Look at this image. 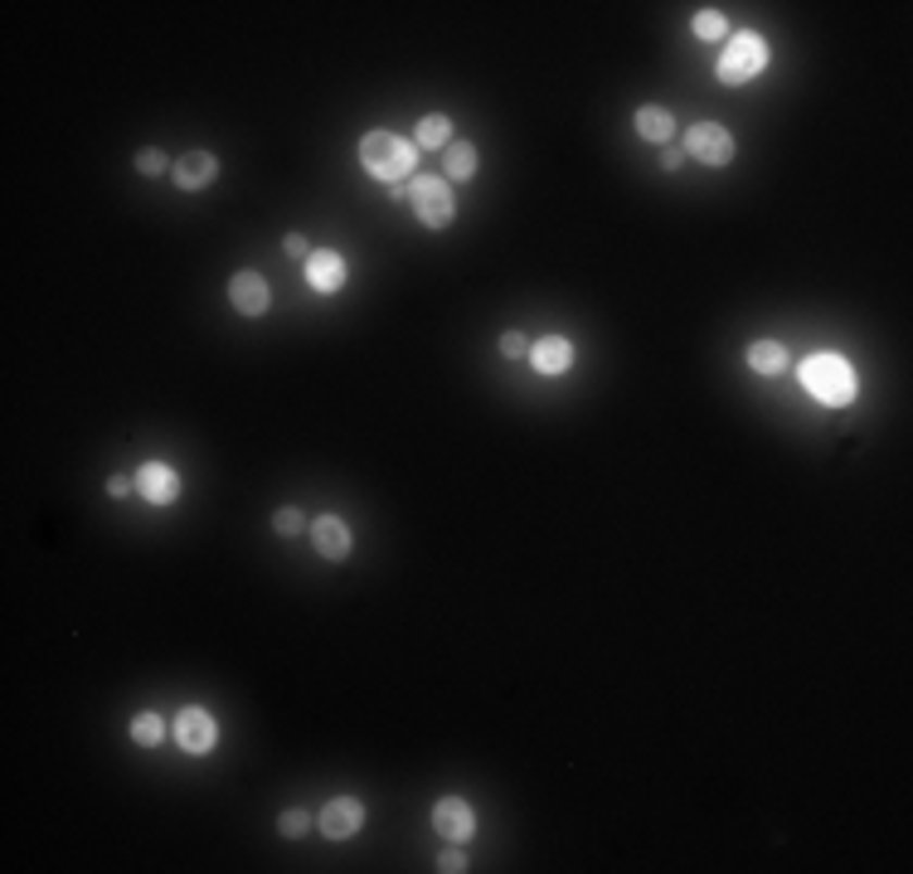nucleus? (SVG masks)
I'll use <instances>...</instances> for the list:
<instances>
[{"label": "nucleus", "instance_id": "obj_1", "mask_svg": "<svg viewBox=\"0 0 913 874\" xmlns=\"http://www.w3.org/2000/svg\"><path fill=\"white\" fill-rule=\"evenodd\" d=\"M360 165H365V175H375L393 190V185H403L413 175L418 146H413V137H399V132H365L360 137Z\"/></svg>", "mask_w": 913, "mask_h": 874}, {"label": "nucleus", "instance_id": "obj_2", "mask_svg": "<svg viewBox=\"0 0 913 874\" xmlns=\"http://www.w3.org/2000/svg\"><path fill=\"white\" fill-rule=\"evenodd\" d=\"M797 379H802V389L812 394L816 403H826V409H846V403H855V370H850L846 355H812L797 364Z\"/></svg>", "mask_w": 913, "mask_h": 874}, {"label": "nucleus", "instance_id": "obj_3", "mask_svg": "<svg viewBox=\"0 0 913 874\" xmlns=\"http://www.w3.org/2000/svg\"><path fill=\"white\" fill-rule=\"evenodd\" d=\"M767 59H773V49H767V39L763 35H753V29H739V35L729 39V49L720 54V64H714V78L720 83H749V78H759V73L767 68Z\"/></svg>", "mask_w": 913, "mask_h": 874}, {"label": "nucleus", "instance_id": "obj_4", "mask_svg": "<svg viewBox=\"0 0 913 874\" xmlns=\"http://www.w3.org/2000/svg\"><path fill=\"white\" fill-rule=\"evenodd\" d=\"M409 204H413V214H418V224H428V228H452V218H456V195L442 175H418V180L409 185Z\"/></svg>", "mask_w": 913, "mask_h": 874}, {"label": "nucleus", "instance_id": "obj_5", "mask_svg": "<svg viewBox=\"0 0 913 874\" xmlns=\"http://www.w3.org/2000/svg\"><path fill=\"white\" fill-rule=\"evenodd\" d=\"M734 137L729 127H720V122H695L690 132H685V155H695L700 165H710V171H724V165L734 161Z\"/></svg>", "mask_w": 913, "mask_h": 874}, {"label": "nucleus", "instance_id": "obj_6", "mask_svg": "<svg viewBox=\"0 0 913 874\" xmlns=\"http://www.w3.org/2000/svg\"><path fill=\"white\" fill-rule=\"evenodd\" d=\"M171 738L185 748V753L204 758L214 744H220V720H214L210 710H200V704H185V710L175 714V724H171Z\"/></svg>", "mask_w": 913, "mask_h": 874}, {"label": "nucleus", "instance_id": "obj_7", "mask_svg": "<svg viewBox=\"0 0 913 874\" xmlns=\"http://www.w3.org/2000/svg\"><path fill=\"white\" fill-rule=\"evenodd\" d=\"M360 826H365V801L360 797H330L316 816V831L326 840H350L360 836Z\"/></svg>", "mask_w": 913, "mask_h": 874}, {"label": "nucleus", "instance_id": "obj_8", "mask_svg": "<svg viewBox=\"0 0 913 874\" xmlns=\"http://www.w3.org/2000/svg\"><path fill=\"white\" fill-rule=\"evenodd\" d=\"M433 831H438L448 846H466V840L476 836V811L472 801L462 797H442L438 807H433Z\"/></svg>", "mask_w": 913, "mask_h": 874}, {"label": "nucleus", "instance_id": "obj_9", "mask_svg": "<svg viewBox=\"0 0 913 874\" xmlns=\"http://www.w3.org/2000/svg\"><path fill=\"white\" fill-rule=\"evenodd\" d=\"M228 301H234L238 316H267V307H273V287H267L263 273L243 267V273L228 277Z\"/></svg>", "mask_w": 913, "mask_h": 874}, {"label": "nucleus", "instance_id": "obj_10", "mask_svg": "<svg viewBox=\"0 0 913 874\" xmlns=\"http://www.w3.org/2000/svg\"><path fill=\"white\" fill-rule=\"evenodd\" d=\"M311 545H316V554L326 564H346L350 549H355V535H350V525L340 515H316L311 520Z\"/></svg>", "mask_w": 913, "mask_h": 874}, {"label": "nucleus", "instance_id": "obj_11", "mask_svg": "<svg viewBox=\"0 0 913 874\" xmlns=\"http://www.w3.org/2000/svg\"><path fill=\"white\" fill-rule=\"evenodd\" d=\"M132 476H137V491L147 496L151 505H175V501H180V476H175L171 462H141Z\"/></svg>", "mask_w": 913, "mask_h": 874}, {"label": "nucleus", "instance_id": "obj_12", "mask_svg": "<svg viewBox=\"0 0 913 874\" xmlns=\"http://www.w3.org/2000/svg\"><path fill=\"white\" fill-rule=\"evenodd\" d=\"M220 180V155L214 151H185L171 165V185L175 190H204V185Z\"/></svg>", "mask_w": 913, "mask_h": 874}, {"label": "nucleus", "instance_id": "obj_13", "mask_svg": "<svg viewBox=\"0 0 913 874\" xmlns=\"http://www.w3.org/2000/svg\"><path fill=\"white\" fill-rule=\"evenodd\" d=\"M346 277H350V267L336 248H316V253L307 258V283H311V291H321V297H336V291L346 287Z\"/></svg>", "mask_w": 913, "mask_h": 874}, {"label": "nucleus", "instance_id": "obj_14", "mask_svg": "<svg viewBox=\"0 0 913 874\" xmlns=\"http://www.w3.org/2000/svg\"><path fill=\"white\" fill-rule=\"evenodd\" d=\"M530 364L539 374H568L574 370V340L568 336H539V340H530Z\"/></svg>", "mask_w": 913, "mask_h": 874}, {"label": "nucleus", "instance_id": "obj_15", "mask_svg": "<svg viewBox=\"0 0 913 874\" xmlns=\"http://www.w3.org/2000/svg\"><path fill=\"white\" fill-rule=\"evenodd\" d=\"M631 127H637L641 141H656V146H671V137H676V117H671V108H661V102H647V108H637Z\"/></svg>", "mask_w": 913, "mask_h": 874}, {"label": "nucleus", "instance_id": "obj_16", "mask_svg": "<svg viewBox=\"0 0 913 874\" xmlns=\"http://www.w3.org/2000/svg\"><path fill=\"white\" fill-rule=\"evenodd\" d=\"M413 146H418V151H448V146H452V117H448V112H428V117H418V127H413Z\"/></svg>", "mask_w": 913, "mask_h": 874}, {"label": "nucleus", "instance_id": "obj_17", "mask_svg": "<svg viewBox=\"0 0 913 874\" xmlns=\"http://www.w3.org/2000/svg\"><path fill=\"white\" fill-rule=\"evenodd\" d=\"M476 175V146L472 141H452L448 151H442V180H472Z\"/></svg>", "mask_w": 913, "mask_h": 874}, {"label": "nucleus", "instance_id": "obj_18", "mask_svg": "<svg viewBox=\"0 0 913 874\" xmlns=\"http://www.w3.org/2000/svg\"><path fill=\"white\" fill-rule=\"evenodd\" d=\"M749 370L753 374H783L787 370L783 340H753V346H749Z\"/></svg>", "mask_w": 913, "mask_h": 874}, {"label": "nucleus", "instance_id": "obj_19", "mask_svg": "<svg viewBox=\"0 0 913 874\" xmlns=\"http://www.w3.org/2000/svg\"><path fill=\"white\" fill-rule=\"evenodd\" d=\"M127 734H132V744H141V748H155V744H161L165 734H171V724H165V720H161V714H155V710H141L137 720L127 724Z\"/></svg>", "mask_w": 913, "mask_h": 874}, {"label": "nucleus", "instance_id": "obj_20", "mask_svg": "<svg viewBox=\"0 0 913 874\" xmlns=\"http://www.w3.org/2000/svg\"><path fill=\"white\" fill-rule=\"evenodd\" d=\"M311 826H316V821H311L307 807H287L283 816H277V836H283V840H302Z\"/></svg>", "mask_w": 913, "mask_h": 874}, {"label": "nucleus", "instance_id": "obj_21", "mask_svg": "<svg viewBox=\"0 0 913 874\" xmlns=\"http://www.w3.org/2000/svg\"><path fill=\"white\" fill-rule=\"evenodd\" d=\"M171 165L175 161L161 151V146H141V151H137V171L141 175H171Z\"/></svg>", "mask_w": 913, "mask_h": 874}, {"label": "nucleus", "instance_id": "obj_22", "mask_svg": "<svg viewBox=\"0 0 913 874\" xmlns=\"http://www.w3.org/2000/svg\"><path fill=\"white\" fill-rule=\"evenodd\" d=\"M690 29H695V39H724V35H729V25H724L720 10H700Z\"/></svg>", "mask_w": 913, "mask_h": 874}, {"label": "nucleus", "instance_id": "obj_23", "mask_svg": "<svg viewBox=\"0 0 913 874\" xmlns=\"http://www.w3.org/2000/svg\"><path fill=\"white\" fill-rule=\"evenodd\" d=\"M302 525H307L302 505H283V510H273V529H277V535H283V539L302 535Z\"/></svg>", "mask_w": 913, "mask_h": 874}, {"label": "nucleus", "instance_id": "obj_24", "mask_svg": "<svg viewBox=\"0 0 913 874\" xmlns=\"http://www.w3.org/2000/svg\"><path fill=\"white\" fill-rule=\"evenodd\" d=\"M501 355L505 360H530V336H521V330H505V336H501Z\"/></svg>", "mask_w": 913, "mask_h": 874}, {"label": "nucleus", "instance_id": "obj_25", "mask_svg": "<svg viewBox=\"0 0 913 874\" xmlns=\"http://www.w3.org/2000/svg\"><path fill=\"white\" fill-rule=\"evenodd\" d=\"M438 870L442 874H462L466 870V850L462 846H448V850H442V860H438Z\"/></svg>", "mask_w": 913, "mask_h": 874}, {"label": "nucleus", "instance_id": "obj_26", "mask_svg": "<svg viewBox=\"0 0 913 874\" xmlns=\"http://www.w3.org/2000/svg\"><path fill=\"white\" fill-rule=\"evenodd\" d=\"M132 491H137V476H108V496H112V501H127Z\"/></svg>", "mask_w": 913, "mask_h": 874}, {"label": "nucleus", "instance_id": "obj_27", "mask_svg": "<svg viewBox=\"0 0 913 874\" xmlns=\"http://www.w3.org/2000/svg\"><path fill=\"white\" fill-rule=\"evenodd\" d=\"M283 258H292V263H302V258H311L307 238H302V234H287V238H283Z\"/></svg>", "mask_w": 913, "mask_h": 874}, {"label": "nucleus", "instance_id": "obj_28", "mask_svg": "<svg viewBox=\"0 0 913 874\" xmlns=\"http://www.w3.org/2000/svg\"><path fill=\"white\" fill-rule=\"evenodd\" d=\"M680 165H685V146L671 141L666 151H661V171H680Z\"/></svg>", "mask_w": 913, "mask_h": 874}]
</instances>
